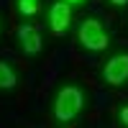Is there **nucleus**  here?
<instances>
[{
    "label": "nucleus",
    "mask_w": 128,
    "mask_h": 128,
    "mask_svg": "<svg viewBox=\"0 0 128 128\" xmlns=\"http://www.w3.org/2000/svg\"><path fill=\"white\" fill-rule=\"evenodd\" d=\"M18 10L23 16H34L38 10V0H18Z\"/></svg>",
    "instance_id": "nucleus-7"
},
{
    "label": "nucleus",
    "mask_w": 128,
    "mask_h": 128,
    "mask_svg": "<svg viewBox=\"0 0 128 128\" xmlns=\"http://www.w3.org/2000/svg\"><path fill=\"white\" fill-rule=\"evenodd\" d=\"M110 3H115V5H126V0H110Z\"/></svg>",
    "instance_id": "nucleus-9"
},
{
    "label": "nucleus",
    "mask_w": 128,
    "mask_h": 128,
    "mask_svg": "<svg viewBox=\"0 0 128 128\" xmlns=\"http://www.w3.org/2000/svg\"><path fill=\"white\" fill-rule=\"evenodd\" d=\"M67 3H82V0H67Z\"/></svg>",
    "instance_id": "nucleus-10"
},
{
    "label": "nucleus",
    "mask_w": 128,
    "mask_h": 128,
    "mask_svg": "<svg viewBox=\"0 0 128 128\" xmlns=\"http://www.w3.org/2000/svg\"><path fill=\"white\" fill-rule=\"evenodd\" d=\"M16 84V72L8 67V64H0V87L3 90H10Z\"/></svg>",
    "instance_id": "nucleus-6"
},
{
    "label": "nucleus",
    "mask_w": 128,
    "mask_h": 128,
    "mask_svg": "<svg viewBox=\"0 0 128 128\" xmlns=\"http://www.w3.org/2000/svg\"><path fill=\"white\" fill-rule=\"evenodd\" d=\"M120 120L128 126V108H123V110H120Z\"/></svg>",
    "instance_id": "nucleus-8"
},
{
    "label": "nucleus",
    "mask_w": 128,
    "mask_h": 128,
    "mask_svg": "<svg viewBox=\"0 0 128 128\" xmlns=\"http://www.w3.org/2000/svg\"><path fill=\"white\" fill-rule=\"evenodd\" d=\"M105 80L110 84H123L128 80V54H118L105 64Z\"/></svg>",
    "instance_id": "nucleus-3"
},
{
    "label": "nucleus",
    "mask_w": 128,
    "mask_h": 128,
    "mask_svg": "<svg viewBox=\"0 0 128 128\" xmlns=\"http://www.w3.org/2000/svg\"><path fill=\"white\" fill-rule=\"evenodd\" d=\"M18 38H20V46H23L26 54H38V49H41V36H38V31H36L34 26H20Z\"/></svg>",
    "instance_id": "nucleus-5"
},
{
    "label": "nucleus",
    "mask_w": 128,
    "mask_h": 128,
    "mask_svg": "<svg viewBox=\"0 0 128 128\" xmlns=\"http://www.w3.org/2000/svg\"><path fill=\"white\" fill-rule=\"evenodd\" d=\"M72 20V13H69V3L67 0H62V3H54L49 10V26L54 34H64Z\"/></svg>",
    "instance_id": "nucleus-4"
},
{
    "label": "nucleus",
    "mask_w": 128,
    "mask_h": 128,
    "mask_svg": "<svg viewBox=\"0 0 128 128\" xmlns=\"http://www.w3.org/2000/svg\"><path fill=\"white\" fill-rule=\"evenodd\" d=\"M82 108V92L77 87H64L56 98V105H54V113L59 120H72L74 115L80 113Z\"/></svg>",
    "instance_id": "nucleus-1"
},
{
    "label": "nucleus",
    "mask_w": 128,
    "mask_h": 128,
    "mask_svg": "<svg viewBox=\"0 0 128 128\" xmlns=\"http://www.w3.org/2000/svg\"><path fill=\"white\" fill-rule=\"evenodd\" d=\"M80 41H82L84 49H92V51H100V49L108 46V36H105L100 20H95V18L84 20L80 26Z\"/></svg>",
    "instance_id": "nucleus-2"
}]
</instances>
